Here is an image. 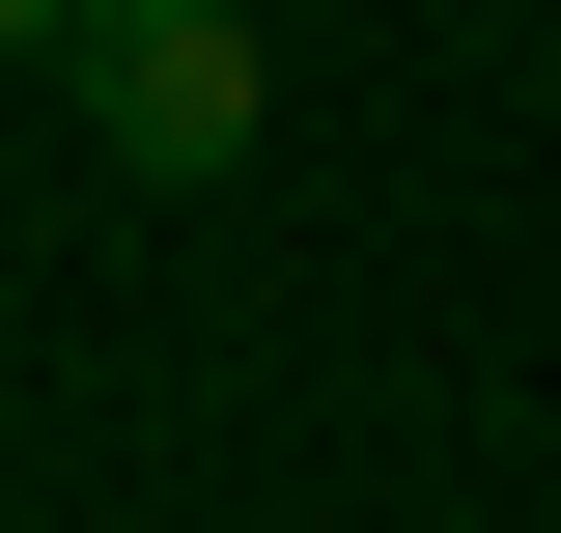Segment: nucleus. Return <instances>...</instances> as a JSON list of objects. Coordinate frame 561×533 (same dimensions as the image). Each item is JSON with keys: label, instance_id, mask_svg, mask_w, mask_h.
Masks as SVG:
<instances>
[{"label": "nucleus", "instance_id": "f257e3e1", "mask_svg": "<svg viewBox=\"0 0 561 533\" xmlns=\"http://www.w3.org/2000/svg\"><path fill=\"white\" fill-rule=\"evenodd\" d=\"M84 140L113 169H253V0H84Z\"/></svg>", "mask_w": 561, "mask_h": 533}, {"label": "nucleus", "instance_id": "f03ea898", "mask_svg": "<svg viewBox=\"0 0 561 533\" xmlns=\"http://www.w3.org/2000/svg\"><path fill=\"white\" fill-rule=\"evenodd\" d=\"M0 57H84V0H0Z\"/></svg>", "mask_w": 561, "mask_h": 533}]
</instances>
